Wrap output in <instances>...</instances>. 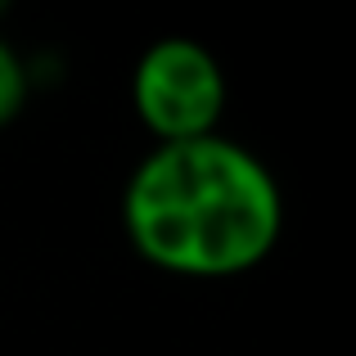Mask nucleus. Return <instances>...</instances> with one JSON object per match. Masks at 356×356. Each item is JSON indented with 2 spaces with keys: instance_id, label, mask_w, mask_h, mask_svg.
<instances>
[{
  "instance_id": "2",
  "label": "nucleus",
  "mask_w": 356,
  "mask_h": 356,
  "mask_svg": "<svg viewBox=\"0 0 356 356\" xmlns=\"http://www.w3.org/2000/svg\"><path fill=\"white\" fill-rule=\"evenodd\" d=\"M131 104L158 145L217 136L226 108V72L190 36H163L140 54L131 72Z\"/></svg>"
},
{
  "instance_id": "3",
  "label": "nucleus",
  "mask_w": 356,
  "mask_h": 356,
  "mask_svg": "<svg viewBox=\"0 0 356 356\" xmlns=\"http://www.w3.org/2000/svg\"><path fill=\"white\" fill-rule=\"evenodd\" d=\"M27 104V68L14 54V45L0 36V127L14 122Z\"/></svg>"
},
{
  "instance_id": "1",
  "label": "nucleus",
  "mask_w": 356,
  "mask_h": 356,
  "mask_svg": "<svg viewBox=\"0 0 356 356\" xmlns=\"http://www.w3.org/2000/svg\"><path fill=\"white\" fill-rule=\"evenodd\" d=\"M122 226L149 266L190 280L243 275L284 230L275 176L243 145L199 136L154 145L122 190Z\"/></svg>"
}]
</instances>
